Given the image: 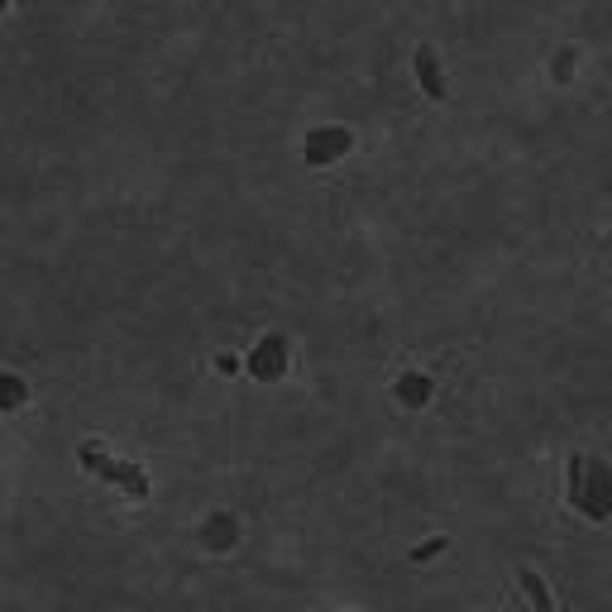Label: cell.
I'll return each mask as SVG.
<instances>
[]
</instances>
